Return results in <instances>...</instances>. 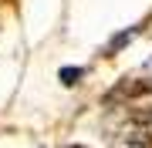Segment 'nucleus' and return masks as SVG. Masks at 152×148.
<instances>
[{"mask_svg":"<svg viewBox=\"0 0 152 148\" xmlns=\"http://www.w3.org/2000/svg\"><path fill=\"white\" fill-rule=\"evenodd\" d=\"M78 77H81V71H78V67H68V71H61V81H64V84H75Z\"/></svg>","mask_w":152,"mask_h":148,"instance_id":"f257e3e1","label":"nucleus"},{"mask_svg":"<svg viewBox=\"0 0 152 148\" xmlns=\"http://www.w3.org/2000/svg\"><path fill=\"white\" fill-rule=\"evenodd\" d=\"M71 148H81V145H71Z\"/></svg>","mask_w":152,"mask_h":148,"instance_id":"f03ea898","label":"nucleus"}]
</instances>
